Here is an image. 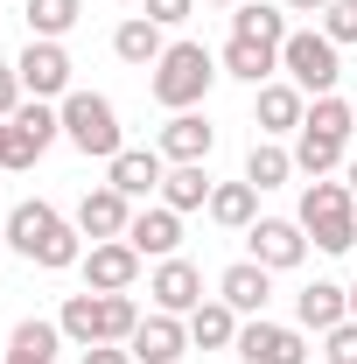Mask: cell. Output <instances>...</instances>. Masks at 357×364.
<instances>
[{
	"label": "cell",
	"mask_w": 357,
	"mask_h": 364,
	"mask_svg": "<svg viewBox=\"0 0 357 364\" xmlns=\"http://www.w3.org/2000/svg\"><path fill=\"white\" fill-rule=\"evenodd\" d=\"M78 238H85V231H78V225H63V218L49 210L43 196L7 210V245H14L21 259L49 267V273H63V267H78V259H85V245H78Z\"/></svg>",
	"instance_id": "6da1fadb"
},
{
	"label": "cell",
	"mask_w": 357,
	"mask_h": 364,
	"mask_svg": "<svg viewBox=\"0 0 357 364\" xmlns=\"http://www.w3.org/2000/svg\"><path fill=\"white\" fill-rule=\"evenodd\" d=\"M294 225L309 231L322 252H351L357 245V196H351V182H322L315 176L309 189H302V218Z\"/></svg>",
	"instance_id": "7a4b0ae2"
},
{
	"label": "cell",
	"mask_w": 357,
	"mask_h": 364,
	"mask_svg": "<svg viewBox=\"0 0 357 364\" xmlns=\"http://www.w3.org/2000/svg\"><path fill=\"white\" fill-rule=\"evenodd\" d=\"M211 85H218V56H211L203 43H169V49H161V63H154V98H161L169 112L203 105Z\"/></svg>",
	"instance_id": "3957f363"
},
{
	"label": "cell",
	"mask_w": 357,
	"mask_h": 364,
	"mask_svg": "<svg viewBox=\"0 0 357 364\" xmlns=\"http://www.w3.org/2000/svg\"><path fill=\"white\" fill-rule=\"evenodd\" d=\"M63 140L78 147V154H98V161H112L127 140H119V112H112V98L105 91H70L63 105Z\"/></svg>",
	"instance_id": "277c9868"
},
{
	"label": "cell",
	"mask_w": 357,
	"mask_h": 364,
	"mask_svg": "<svg viewBox=\"0 0 357 364\" xmlns=\"http://www.w3.org/2000/svg\"><path fill=\"white\" fill-rule=\"evenodd\" d=\"M280 70H287L302 91L329 98L336 77H343V56H336V43H329L322 28H302V36H287V43H280Z\"/></svg>",
	"instance_id": "5b68a950"
},
{
	"label": "cell",
	"mask_w": 357,
	"mask_h": 364,
	"mask_svg": "<svg viewBox=\"0 0 357 364\" xmlns=\"http://www.w3.org/2000/svg\"><path fill=\"white\" fill-rule=\"evenodd\" d=\"M238 358L245 364H309V343H302V329H280V322L252 316L238 329Z\"/></svg>",
	"instance_id": "8992f818"
},
{
	"label": "cell",
	"mask_w": 357,
	"mask_h": 364,
	"mask_svg": "<svg viewBox=\"0 0 357 364\" xmlns=\"http://www.w3.org/2000/svg\"><path fill=\"white\" fill-rule=\"evenodd\" d=\"M245 245H252V259H260L267 273H287V267L309 259V231L287 225V218H260V225L245 231Z\"/></svg>",
	"instance_id": "52a82bcc"
},
{
	"label": "cell",
	"mask_w": 357,
	"mask_h": 364,
	"mask_svg": "<svg viewBox=\"0 0 357 364\" xmlns=\"http://www.w3.org/2000/svg\"><path fill=\"white\" fill-rule=\"evenodd\" d=\"M21 91L28 98H70V56H63V43H36L28 36V49H21Z\"/></svg>",
	"instance_id": "ba28073f"
},
{
	"label": "cell",
	"mask_w": 357,
	"mask_h": 364,
	"mask_svg": "<svg viewBox=\"0 0 357 364\" xmlns=\"http://www.w3.org/2000/svg\"><path fill=\"white\" fill-rule=\"evenodd\" d=\"M140 280V252L127 238H105V245H91L85 252V287L91 294H127Z\"/></svg>",
	"instance_id": "9c48e42d"
},
{
	"label": "cell",
	"mask_w": 357,
	"mask_h": 364,
	"mask_svg": "<svg viewBox=\"0 0 357 364\" xmlns=\"http://www.w3.org/2000/svg\"><path fill=\"white\" fill-rule=\"evenodd\" d=\"M127 203H134V196H119L112 182H105V189H85V203H78V231L98 238V245H105V238H127V225H134Z\"/></svg>",
	"instance_id": "30bf717a"
},
{
	"label": "cell",
	"mask_w": 357,
	"mask_h": 364,
	"mask_svg": "<svg viewBox=\"0 0 357 364\" xmlns=\"http://www.w3.org/2000/svg\"><path fill=\"white\" fill-rule=\"evenodd\" d=\"M147 294H154V309H161V316H189V309L203 301V273L189 267V259H161L154 280H147Z\"/></svg>",
	"instance_id": "8fae6325"
},
{
	"label": "cell",
	"mask_w": 357,
	"mask_h": 364,
	"mask_svg": "<svg viewBox=\"0 0 357 364\" xmlns=\"http://www.w3.org/2000/svg\"><path fill=\"white\" fill-rule=\"evenodd\" d=\"M127 245H134L140 259H176V245H182V210H169V203L140 210L134 225H127Z\"/></svg>",
	"instance_id": "7c38bea8"
},
{
	"label": "cell",
	"mask_w": 357,
	"mask_h": 364,
	"mask_svg": "<svg viewBox=\"0 0 357 364\" xmlns=\"http://www.w3.org/2000/svg\"><path fill=\"white\" fill-rule=\"evenodd\" d=\"M127 350H134V364H176L182 350H189V322H176V316H161V309H154V316L134 329V343H127Z\"/></svg>",
	"instance_id": "4fadbf2b"
},
{
	"label": "cell",
	"mask_w": 357,
	"mask_h": 364,
	"mask_svg": "<svg viewBox=\"0 0 357 364\" xmlns=\"http://www.w3.org/2000/svg\"><path fill=\"white\" fill-rule=\"evenodd\" d=\"M267 294H273V273L260 259H238V267H224L218 280V301H231L238 316H267Z\"/></svg>",
	"instance_id": "5bb4252c"
},
{
	"label": "cell",
	"mask_w": 357,
	"mask_h": 364,
	"mask_svg": "<svg viewBox=\"0 0 357 364\" xmlns=\"http://www.w3.org/2000/svg\"><path fill=\"white\" fill-rule=\"evenodd\" d=\"M211 147H218V127L203 112H176L161 127V161H211Z\"/></svg>",
	"instance_id": "9a60e30c"
},
{
	"label": "cell",
	"mask_w": 357,
	"mask_h": 364,
	"mask_svg": "<svg viewBox=\"0 0 357 364\" xmlns=\"http://www.w3.org/2000/svg\"><path fill=\"white\" fill-rule=\"evenodd\" d=\"M218 70L260 91L273 70H280V49H273V43H245V36H231V43H224V56H218Z\"/></svg>",
	"instance_id": "2e32d148"
},
{
	"label": "cell",
	"mask_w": 357,
	"mask_h": 364,
	"mask_svg": "<svg viewBox=\"0 0 357 364\" xmlns=\"http://www.w3.org/2000/svg\"><path fill=\"white\" fill-rule=\"evenodd\" d=\"M161 147H119L112 154V189L119 196H147V189H161Z\"/></svg>",
	"instance_id": "e0dca14e"
},
{
	"label": "cell",
	"mask_w": 357,
	"mask_h": 364,
	"mask_svg": "<svg viewBox=\"0 0 357 364\" xmlns=\"http://www.w3.org/2000/svg\"><path fill=\"white\" fill-rule=\"evenodd\" d=\"M294 316H302V329H336V322H351V294L336 280H309L294 294Z\"/></svg>",
	"instance_id": "ac0fdd59"
},
{
	"label": "cell",
	"mask_w": 357,
	"mask_h": 364,
	"mask_svg": "<svg viewBox=\"0 0 357 364\" xmlns=\"http://www.w3.org/2000/svg\"><path fill=\"white\" fill-rule=\"evenodd\" d=\"M56 350H63V322H14V336H7V364H56Z\"/></svg>",
	"instance_id": "d6986e66"
},
{
	"label": "cell",
	"mask_w": 357,
	"mask_h": 364,
	"mask_svg": "<svg viewBox=\"0 0 357 364\" xmlns=\"http://www.w3.org/2000/svg\"><path fill=\"white\" fill-rule=\"evenodd\" d=\"M302 85H260V134H302Z\"/></svg>",
	"instance_id": "ffe728a7"
},
{
	"label": "cell",
	"mask_w": 357,
	"mask_h": 364,
	"mask_svg": "<svg viewBox=\"0 0 357 364\" xmlns=\"http://www.w3.org/2000/svg\"><path fill=\"white\" fill-rule=\"evenodd\" d=\"M112 49H119V63H140V70H154L169 43H161V21L134 14V21H119V28H112Z\"/></svg>",
	"instance_id": "44dd1931"
},
{
	"label": "cell",
	"mask_w": 357,
	"mask_h": 364,
	"mask_svg": "<svg viewBox=\"0 0 357 364\" xmlns=\"http://www.w3.org/2000/svg\"><path fill=\"white\" fill-rule=\"evenodd\" d=\"M63 336H70V343H78V350H91V343H105V294H70V301H63Z\"/></svg>",
	"instance_id": "7402d4cb"
},
{
	"label": "cell",
	"mask_w": 357,
	"mask_h": 364,
	"mask_svg": "<svg viewBox=\"0 0 357 364\" xmlns=\"http://www.w3.org/2000/svg\"><path fill=\"white\" fill-rule=\"evenodd\" d=\"M189 343H203V350L238 343V309H231V301H196V309H189Z\"/></svg>",
	"instance_id": "603a6c76"
},
{
	"label": "cell",
	"mask_w": 357,
	"mask_h": 364,
	"mask_svg": "<svg viewBox=\"0 0 357 364\" xmlns=\"http://www.w3.org/2000/svg\"><path fill=\"white\" fill-rule=\"evenodd\" d=\"M161 203H169V210H203V203H211V176H203V161H176V168L161 176Z\"/></svg>",
	"instance_id": "cb8c5ba5"
},
{
	"label": "cell",
	"mask_w": 357,
	"mask_h": 364,
	"mask_svg": "<svg viewBox=\"0 0 357 364\" xmlns=\"http://www.w3.org/2000/svg\"><path fill=\"white\" fill-rule=\"evenodd\" d=\"M231 36H245V43H287V14L280 7H267V0H245L238 14H231Z\"/></svg>",
	"instance_id": "d4e9b609"
},
{
	"label": "cell",
	"mask_w": 357,
	"mask_h": 364,
	"mask_svg": "<svg viewBox=\"0 0 357 364\" xmlns=\"http://www.w3.org/2000/svg\"><path fill=\"white\" fill-rule=\"evenodd\" d=\"M252 210H260V189H252V182H224V189H211V218H218L224 231H252Z\"/></svg>",
	"instance_id": "484cf974"
},
{
	"label": "cell",
	"mask_w": 357,
	"mask_h": 364,
	"mask_svg": "<svg viewBox=\"0 0 357 364\" xmlns=\"http://www.w3.org/2000/svg\"><path fill=\"white\" fill-rule=\"evenodd\" d=\"M287 176H294V154L273 147V140H252V154H245V182H252V189H280Z\"/></svg>",
	"instance_id": "4316f807"
},
{
	"label": "cell",
	"mask_w": 357,
	"mask_h": 364,
	"mask_svg": "<svg viewBox=\"0 0 357 364\" xmlns=\"http://www.w3.org/2000/svg\"><path fill=\"white\" fill-rule=\"evenodd\" d=\"M78 14H85L78 0H28V36L36 43H56V36L78 28Z\"/></svg>",
	"instance_id": "83f0119b"
},
{
	"label": "cell",
	"mask_w": 357,
	"mask_h": 364,
	"mask_svg": "<svg viewBox=\"0 0 357 364\" xmlns=\"http://www.w3.org/2000/svg\"><path fill=\"white\" fill-rule=\"evenodd\" d=\"M343 147H351V140H329V134H309V127H302V140H294V168H302V176H329V168L343 161Z\"/></svg>",
	"instance_id": "f1b7e54d"
},
{
	"label": "cell",
	"mask_w": 357,
	"mask_h": 364,
	"mask_svg": "<svg viewBox=\"0 0 357 364\" xmlns=\"http://www.w3.org/2000/svg\"><path fill=\"white\" fill-rule=\"evenodd\" d=\"M302 127H309V134H329V140H351L357 105H343V98L329 91V98H315V105H309V119H302Z\"/></svg>",
	"instance_id": "f546056e"
},
{
	"label": "cell",
	"mask_w": 357,
	"mask_h": 364,
	"mask_svg": "<svg viewBox=\"0 0 357 364\" xmlns=\"http://www.w3.org/2000/svg\"><path fill=\"white\" fill-rule=\"evenodd\" d=\"M14 127H21V134L49 154V140L63 134V112H56V105H43V98H28V105H14Z\"/></svg>",
	"instance_id": "4dcf8cb0"
},
{
	"label": "cell",
	"mask_w": 357,
	"mask_h": 364,
	"mask_svg": "<svg viewBox=\"0 0 357 364\" xmlns=\"http://www.w3.org/2000/svg\"><path fill=\"white\" fill-rule=\"evenodd\" d=\"M43 161V147L21 134L14 119H0V176H21V168H36Z\"/></svg>",
	"instance_id": "1f68e13d"
},
{
	"label": "cell",
	"mask_w": 357,
	"mask_h": 364,
	"mask_svg": "<svg viewBox=\"0 0 357 364\" xmlns=\"http://www.w3.org/2000/svg\"><path fill=\"white\" fill-rule=\"evenodd\" d=\"M322 36L343 49V43H357V0H329L322 7Z\"/></svg>",
	"instance_id": "d6a6232c"
},
{
	"label": "cell",
	"mask_w": 357,
	"mask_h": 364,
	"mask_svg": "<svg viewBox=\"0 0 357 364\" xmlns=\"http://www.w3.org/2000/svg\"><path fill=\"white\" fill-rule=\"evenodd\" d=\"M322 336H329V350H322L329 364H357V316L336 322V329H322Z\"/></svg>",
	"instance_id": "836d02e7"
},
{
	"label": "cell",
	"mask_w": 357,
	"mask_h": 364,
	"mask_svg": "<svg viewBox=\"0 0 357 364\" xmlns=\"http://www.w3.org/2000/svg\"><path fill=\"white\" fill-rule=\"evenodd\" d=\"M189 7H196V0H147V21L176 28V21H189Z\"/></svg>",
	"instance_id": "e575fe53"
},
{
	"label": "cell",
	"mask_w": 357,
	"mask_h": 364,
	"mask_svg": "<svg viewBox=\"0 0 357 364\" xmlns=\"http://www.w3.org/2000/svg\"><path fill=\"white\" fill-rule=\"evenodd\" d=\"M14 105H21V70L0 63V119H14Z\"/></svg>",
	"instance_id": "d590c367"
},
{
	"label": "cell",
	"mask_w": 357,
	"mask_h": 364,
	"mask_svg": "<svg viewBox=\"0 0 357 364\" xmlns=\"http://www.w3.org/2000/svg\"><path fill=\"white\" fill-rule=\"evenodd\" d=\"M78 364H134V350H127V343H91Z\"/></svg>",
	"instance_id": "8d00e7d4"
},
{
	"label": "cell",
	"mask_w": 357,
	"mask_h": 364,
	"mask_svg": "<svg viewBox=\"0 0 357 364\" xmlns=\"http://www.w3.org/2000/svg\"><path fill=\"white\" fill-rule=\"evenodd\" d=\"M287 7H294V14H322L329 0H287Z\"/></svg>",
	"instance_id": "74e56055"
},
{
	"label": "cell",
	"mask_w": 357,
	"mask_h": 364,
	"mask_svg": "<svg viewBox=\"0 0 357 364\" xmlns=\"http://www.w3.org/2000/svg\"><path fill=\"white\" fill-rule=\"evenodd\" d=\"M351 196H357V154H351Z\"/></svg>",
	"instance_id": "f35d334b"
},
{
	"label": "cell",
	"mask_w": 357,
	"mask_h": 364,
	"mask_svg": "<svg viewBox=\"0 0 357 364\" xmlns=\"http://www.w3.org/2000/svg\"><path fill=\"white\" fill-rule=\"evenodd\" d=\"M0 252H7V225H0Z\"/></svg>",
	"instance_id": "ab89813d"
},
{
	"label": "cell",
	"mask_w": 357,
	"mask_h": 364,
	"mask_svg": "<svg viewBox=\"0 0 357 364\" xmlns=\"http://www.w3.org/2000/svg\"><path fill=\"white\" fill-rule=\"evenodd\" d=\"M351 316H357V287H351Z\"/></svg>",
	"instance_id": "60d3db41"
},
{
	"label": "cell",
	"mask_w": 357,
	"mask_h": 364,
	"mask_svg": "<svg viewBox=\"0 0 357 364\" xmlns=\"http://www.w3.org/2000/svg\"><path fill=\"white\" fill-rule=\"evenodd\" d=\"M211 7H231V0H211Z\"/></svg>",
	"instance_id": "b9f144b4"
}]
</instances>
